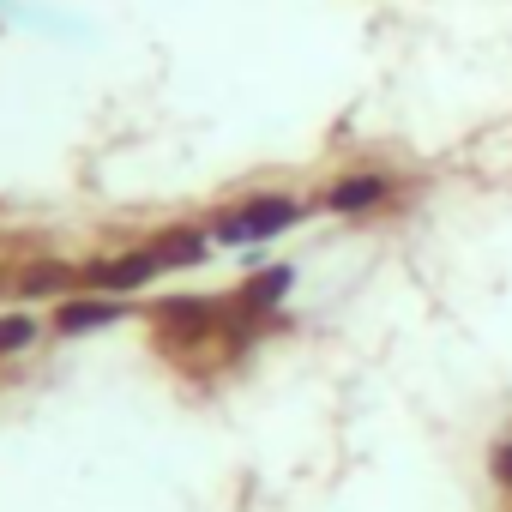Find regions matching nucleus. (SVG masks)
<instances>
[{
    "label": "nucleus",
    "instance_id": "obj_1",
    "mask_svg": "<svg viewBox=\"0 0 512 512\" xmlns=\"http://www.w3.org/2000/svg\"><path fill=\"white\" fill-rule=\"evenodd\" d=\"M296 217H302V205H296V199H253V205H241V211L217 217V223H211V241H229V247H241V241H266V235L290 229Z\"/></svg>",
    "mask_w": 512,
    "mask_h": 512
},
{
    "label": "nucleus",
    "instance_id": "obj_2",
    "mask_svg": "<svg viewBox=\"0 0 512 512\" xmlns=\"http://www.w3.org/2000/svg\"><path fill=\"white\" fill-rule=\"evenodd\" d=\"M380 199H386V175H344V181L326 193L332 211H368V205H380Z\"/></svg>",
    "mask_w": 512,
    "mask_h": 512
},
{
    "label": "nucleus",
    "instance_id": "obj_3",
    "mask_svg": "<svg viewBox=\"0 0 512 512\" xmlns=\"http://www.w3.org/2000/svg\"><path fill=\"white\" fill-rule=\"evenodd\" d=\"M109 320H121L115 302H67V308H61V332H97V326H109Z\"/></svg>",
    "mask_w": 512,
    "mask_h": 512
},
{
    "label": "nucleus",
    "instance_id": "obj_4",
    "mask_svg": "<svg viewBox=\"0 0 512 512\" xmlns=\"http://www.w3.org/2000/svg\"><path fill=\"white\" fill-rule=\"evenodd\" d=\"M19 344H31V320H0V356H7V350H19Z\"/></svg>",
    "mask_w": 512,
    "mask_h": 512
},
{
    "label": "nucleus",
    "instance_id": "obj_5",
    "mask_svg": "<svg viewBox=\"0 0 512 512\" xmlns=\"http://www.w3.org/2000/svg\"><path fill=\"white\" fill-rule=\"evenodd\" d=\"M500 476H506V482H512V446H506V452H500Z\"/></svg>",
    "mask_w": 512,
    "mask_h": 512
}]
</instances>
